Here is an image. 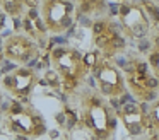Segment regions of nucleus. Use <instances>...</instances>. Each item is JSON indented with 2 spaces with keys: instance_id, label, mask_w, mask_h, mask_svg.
I'll use <instances>...</instances> for the list:
<instances>
[{
  "instance_id": "nucleus-1",
  "label": "nucleus",
  "mask_w": 159,
  "mask_h": 140,
  "mask_svg": "<svg viewBox=\"0 0 159 140\" xmlns=\"http://www.w3.org/2000/svg\"><path fill=\"white\" fill-rule=\"evenodd\" d=\"M77 116L84 130L94 140H111L116 130V111L108 99L96 89H82L77 92Z\"/></svg>"
},
{
  "instance_id": "nucleus-2",
  "label": "nucleus",
  "mask_w": 159,
  "mask_h": 140,
  "mask_svg": "<svg viewBox=\"0 0 159 140\" xmlns=\"http://www.w3.org/2000/svg\"><path fill=\"white\" fill-rule=\"evenodd\" d=\"M50 65L57 80L69 94H77L79 87L89 75L84 61V55L69 44L53 46L50 50Z\"/></svg>"
},
{
  "instance_id": "nucleus-3",
  "label": "nucleus",
  "mask_w": 159,
  "mask_h": 140,
  "mask_svg": "<svg viewBox=\"0 0 159 140\" xmlns=\"http://www.w3.org/2000/svg\"><path fill=\"white\" fill-rule=\"evenodd\" d=\"M0 121L9 133L28 140L39 138L48 132L45 116L29 101H11L4 106Z\"/></svg>"
},
{
  "instance_id": "nucleus-4",
  "label": "nucleus",
  "mask_w": 159,
  "mask_h": 140,
  "mask_svg": "<svg viewBox=\"0 0 159 140\" xmlns=\"http://www.w3.org/2000/svg\"><path fill=\"white\" fill-rule=\"evenodd\" d=\"M123 75H125L127 91L132 94L135 102H139V104H149L151 101H154L157 97L159 82L151 74L145 60H140V58L132 60L127 65Z\"/></svg>"
},
{
  "instance_id": "nucleus-5",
  "label": "nucleus",
  "mask_w": 159,
  "mask_h": 140,
  "mask_svg": "<svg viewBox=\"0 0 159 140\" xmlns=\"http://www.w3.org/2000/svg\"><path fill=\"white\" fill-rule=\"evenodd\" d=\"M91 77L94 80L96 91L110 102H116L118 99L127 96L128 91L125 84V75L113 60L99 58L98 65L91 72Z\"/></svg>"
},
{
  "instance_id": "nucleus-6",
  "label": "nucleus",
  "mask_w": 159,
  "mask_h": 140,
  "mask_svg": "<svg viewBox=\"0 0 159 140\" xmlns=\"http://www.w3.org/2000/svg\"><path fill=\"white\" fill-rule=\"evenodd\" d=\"M118 27L125 39H144L151 33V17L145 10V3L140 2H121L116 7Z\"/></svg>"
},
{
  "instance_id": "nucleus-7",
  "label": "nucleus",
  "mask_w": 159,
  "mask_h": 140,
  "mask_svg": "<svg viewBox=\"0 0 159 140\" xmlns=\"http://www.w3.org/2000/svg\"><path fill=\"white\" fill-rule=\"evenodd\" d=\"M75 3L67 0H45L38 5V14L48 34H63L75 20Z\"/></svg>"
},
{
  "instance_id": "nucleus-8",
  "label": "nucleus",
  "mask_w": 159,
  "mask_h": 140,
  "mask_svg": "<svg viewBox=\"0 0 159 140\" xmlns=\"http://www.w3.org/2000/svg\"><path fill=\"white\" fill-rule=\"evenodd\" d=\"M91 31H93V44L96 46V51L101 55V58L113 60L118 53L125 50L127 39L121 34L118 22L99 17L93 22Z\"/></svg>"
},
{
  "instance_id": "nucleus-9",
  "label": "nucleus",
  "mask_w": 159,
  "mask_h": 140,
  "mask_svg": "<svg viewBox=\"0 0 159 140\" xmlns=\"http://www.w3.org/2000/svg\"><path fill=\"white\" fill-rule=\"evenodd\" d=\"M39 84V75L33 67H16L0 79V87L12 97V101H29L36 85Z\"/></svg>"
},
{
  "instance_id": "nucleus-10",
  "label": "nucleus",
  "mask_w": 159,
  "mask_h": 140,
  "mask_svg": "<svg viewBox=\"0 0 159 140\" xmlns=\"http://www.w3.org/2000/svg\"><path fill=\"white\" fill-rule=\"evenodd\" d=\"M39 43L26 33H12L4 38V56L16 67H28L39 55Z\"/></svg>"
},
{
  "instance_id": "nucleus-11",
  "label": "nucleus",
  "mask_w": 159,
  "mask_h": 140,
  "mask_svg": "<svg viewBox=\"0 0 159 140\" xmlns=\"http://www.w3.org/2000/svg\"><path fill=\"white\" fill-rule=\"evenodd\" d=\"M116 118H120L123 128L132 137H140L145 132H149L147 111H145L144 104H139L135 101L123 102L116 109Z\"/></svg>"
},
{
  "instance_id": "nucleus-12",
  "label": "nucleus",
  "mask_w": 159,
  "mask_h": 140,
  "mask_svg": "<svg viewBox=\"0 0 159 140\" xmlns=\"http://www.w3.org/2000/svg\"><path fill=\"white\" fill-rule=\"evenodd\" d=\"M28 2L22 0H0V7L5 12V16H11L14 19H22L28 12Z\"/></svg>"
},
{
  "instance_id": "nucleus-13",
  "label": "nucleus",
  "mask_w": 159,
  "mask_h": 140,
  "mask_svg": "<svg viewBox=\"0 0 159 140\" xmlns=\"http://www.w3.org/2000/svg\"><path fill=\"white\" fill-rule=\"evenodd\" d=\"M147 111V121H149V132L152 135H159V94L154 101H151L145 108Z\"/></svg>"
},
{
  "instance_id": "nucleus-14",
  "label": "nucleus",
  "mask_w": 159,
  "mask_h": 140,
  "mask_svg": "<svg viewBox=\"0 0 159 140\" xmlns=\"http://www.w3.org/2000/svg\"><path fill=\"white\" fill-rule=\"evenodd\" d=\"M145 63H147L151 74L154 75V79L159 82V38L152 43V46L147 50V55H145Z\"/></svg>"
},
{
  "instance_id": "nucleus-15",
  "label": "nucleus",
  "mask_w": 159,
  "mask_h": 140,
  "mask_svg": "<svg viewBox=\"0 0 159 140\" xmlns=\"http://www.w3.org/2000/svg\"><path fill=\"white\" fill-rule=\"evenodd\" d=\"M103 2H80L79 3V12L82 14H91L96 12V7H101Z\"/></svg>"
},
{
  "instance_id": "nucleus-16",
  "label": "nucleus",
  "mask_w": 159,
  "mask_h": 140,
  "mask_svg": "<svg viewBox=\"0 0 159 140\" xmlns=\"http://www.w3.org/2000/svg\"><path fill=\"white\" fill-rule=\"evenodd\" d=\"M5 63V56H4V38L0 36V68Z\"/></svg>"
},
{
  "instance_id": "nucleus-17",
  "label": "nucleus",
  "mask_w": 159,
  "mask_h": 140,
  "mask_svg": "<svg viewBox=\"0 0 159 140\" xmlns=\"http://www.w3.org/2000/svg\"><path fill=\"white\" fill-rule=\"evenodd\" d=\"M5 12L4 10H2V7H0V33H2V31H4V27H5Z\"/></svg>"
},
{
  "instance_id": "nucleus-18",
  "label": "nucleus",
  "mask_w": 159,
  "mask_h": 140,
  "mask_svg": "<svg viewBox=\"0 0 159 140\" xmlns=\"http://www.w3.org/2000/svg\"><path fill=\"white\" fill-rule=\"evenodd\" d=\"M2 113H4V91L0 87V120H2Z\"/></svg>"
},
{
  "instance_id": "nucleus-19",
  "label": "nucleus",
  "mask_w": 159,
  "mask_h": 140,
  "mask_svg": "<svg viewBox=\"0 0 159 140\" xmlns=\"http://www.w3.org/2000/svg\"><path fill=\"white\" fill-rule=\"evenodd\" d=\"M137 140H142V138H137Z\"/></svg>"
},
{
  "instance_id": "nucleus-20",
  "label": "nucleus",
  "mask_w": 159,
  "mask_h": 140,
  "mask_svg": "<svg viewBox=\"0 0 159 140\" xmlns=\"http://www.w3.org/2000/svg\"><path fill=\"white\" fill-rule=\"evenodd\" d=\"M111 140H113V138H111Z\"/></svg>"
}]
</instances>
